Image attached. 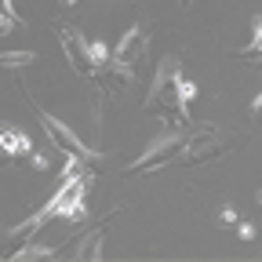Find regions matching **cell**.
I'll return each instance as SVG.
<instances>
[{
	"mask_svg": "<svg viewBox=\"0 0 262 262\" xmlns=\"http://www.w3.org/2000/svg\"><path fill=\"white\" fill-rule=\"evenodd\" d=\"M66 4H77V0H66Z\"/></svg>",
	"mask_w": 262,
	"mask_h": 262,
	"instance_id": "obj_17",
	"label": "cell"
},
{
	"mask_svg": "<svg viewBox=\"0 0 262 262\" xmlns=\"http://www.w3.org/2000/svg\"><path fill=\"white\" fill-rule=\"evenodd\" d=\"M33 51H4L0 55V70H26V66H33Z\"/></svg>",
	"mask_w": 262,
	"mask_h": 262,
	"instance_id": "obj_8",
	"label": "cell"
},
{
	"mask_svg": "<svg viewBox=\"0 0 262 262\" xmlns=\"http://www.w3.org/2000/svg\"><path fill=\"white\" fill-rule=\"evenodd\" d=\"M179 80H182V66L175 58H164L157 70V80H153V91L146 95V106L149 110H157V106L179 110Z\"/></svg>",
	"mask_w": 262,
	"mask_h": 262,
	"instance_id": "obj_2",
	"label": "cell"
},
{
	"mask_svg": "<svg viewBox=\"0 0 262 262\" xmlns=\"http://www.w3.org/2000/svg\"><path fill=\"white\" fill-rule=\"evenodd\" d=\"M40 127H44V135L51 139V146H55V149L70 153V157H80V160H98V153H95V149H88V146L80 142V135H73V131L66 127L62 120H55L51 113H40Z\"/></svg>",
	"mask_w": 262,
	"mask_h": 262,
	"instance_id": "obj_3",
	"label": "cell"
},
{
	"mask_svg": "<svg viewBox=\"0 0 262 262\" xmlns=\"http://www.w3.org/2000/svg\"><path fill=\"white\" fill-rule=\"evenodd\" d=\"M88 58H91V66H106V62H113V48L95 40V44H88Z\"/></svg>",
	"mask_w": 262,
	"mask_h": 262,
	"instance_id": "obj_11",
	"label": "cell"
},
{
	"mask_svg": "<svg viewBox=\"0 0 262 262\" xmlns=\"http://www.w3.org/2000/svg\"><path fill=\"white\" fill-rule=\"evenodd\" d=\"M0 15H8V18H18V15H15V4H11V0H0Z\"/></svg>",
	"mask_w": 262,
	"mask_h": 262,
	"instance_id": "obj_15",
	"label": "cell"
},
{
	"mask_svg": "<svg viewBox=\"0 0 262 262\" xmlns=\"http://www.w3.org/2000/svg\"><path fill=\"white\" fill-rule=\"evenodd\" d=\"M0 153L4 157H22V153H33V142L18 127H0Z\"/></svg>",
	"mask_w": 262,
	"mask_h": 262,
	"instance_id": "obj_7",
	"label": "cell"
},
{
	"mask_svg": "<svg viewBox=\"0 0 262 262\" xmlns=\"http://www.w3.org/2000/svg\"><path fill=\"white\" fill-rule=\"evenodd\" d=\"M88 189H91V171H80V175H66L58 182V189L51 193V201L40 208L44 219H73L80 222L88 215Z\"/></svg>",
	"mask_w": 262,
	"mask_h": 262,
	"instance_id": "obj_1",
	"label": "cell"
},
{
	"mask_svg": "<svg viewBox=\"0 0 262 262\" xmlns=\"http://www.w3.org/2000/svg\"><path fill=\"white\" fill-rule=\"evenodd\" d=\"M258 204H262V193H258Z\"/></svg>",
	"mask_w": 262,
	"mask_h": 262,
	"instance_id": "obj_18",
	"label": "cell"
},
{
	"mask_svg": "<svg viewBox=\"0 0 262 262\" xmlns=\"http://www.w3.org/2000/svg\"><path fill=\"white\" fill-rule=\"evenodd\" d=\"M58 40H62V48H66V58H70L73 73H77V77H88V70H91V58H88V40L80 37L77 29H58Z\"/></svg>",
	"mask_w": 262,
	"mask_h": 262,
	"instance_id": "obj_6",
	"label": "cell"
},
{
	"mask_svg": "<svg viewBox=\"0 0 262 262\" xmlns=\"http://www.w3.org/2000/svg\"><path fill=\"white\" fill-rule=\"evenodd\" d=\"M18 26V18H8V15H0V33H11Z\"/></svg>",
	"mask_w": 262,
	"mask_h": 262,
	"instance_id": "obj_14",
	"label": "cell"
},
{
	"mask_svg": "<svg viewBox=\"0 0 262 262\" xmlns=\"http://www.w3.org/2000/svg\"><path fill=\"white\" fill-rule=\"evenodd\" d=\"M179 146H182V135L179 131H164V135H157L135 160H131V171H142V168H157V164H164V160H171L175 153H179Z\"/></svg>",
	"mask_w": 262,
	"mask_h": 262,
	"instance_id": "obj_4",
	"label": "cell"
},
{
	"mask_svg": "<svg viewBox=\"0 0 262 262\" xmlns=\"http://www.w3.org/2000/svg\"><path fill=\"white\" fill-rule=\"evenodd\" d=\"M251 26H255V33H251V44H248V51H262V18H255Z\"/></svg>",
	"mask_w": 262,
	"mask_h": 262,
	"instance_id": "obj_12",
	"label": "cell"
},
{
	"mask_svg": "<svg viewBox=\"0 0 262 262\" xmlns=\"http://www.w3.org/2000/svg\"><path fill=\"white\" fill-rule=\"evenodd\" d=\"M251 113H255V117L262 120V95H258V98H255V102H251Z\"/></svg>",
	"mask_w": 262,
	"mask_h": 262,
	"instance_id": "obj_16",
	"label": "cell"
},
{
	"mask_svg": "<svg viewBox=\"0 0 262 262\" xmlns=\"http://www.w3.org/2000/svg\"><path fill=\"white\" fill-rule=\"evenodd\" d=\"M237 237H241V241H251V237H255V226H251V222H241Z\"/></svg>",
	"mask_w": 262,
	"mask_h": 262,
	"instance_id": "obj_13",
	"label": "cell"
},
{
	"mask_svg": "<svg viewBox=\"0 0 262 262\" xmlns=\"http://www.w3.org/2000/svg\"><path fill=\"white\" fill-rule=\"evenodd\" d=\"M193 98H196V84L193 80H179V113L182 117H189V102H193Z\"/></svg>",
	"mask_w": 262,
	"mask_h": 262,
	"instance_id": "obj_10",
	"label": "cell"
},
{
	"mask_svg": "<svg viewBox=\"0 0 262 262\" xmlns=\"http://www.w3.org/2000/svg\"><path fill=\"white\" fill-rule=\"evenodd\" d=\"M146 44H149L146 26H131L124 37L117 40V48H113V62H120V66H135V62L146 55Z\"/></svg>",
	"mask_w": 262,
	"mask_h": 262,
	"instance_id": "obj_5",
	"label": "cell"
},
{
	"mask_svg": "<svg viewBox=\"0 0 262 262\" xmlns=\"http://www.w3.org/2000/svg\"><path fill=\"white\" fill-rule=\"evenodd\" d=\"M98 255H102V233L84 237V241H80V248H77V258H98Z\"/></svg>",
	"mask_w": 262,
	"mask_h": 262,
	"instance_id": "obj_9",
	"label": "cell"
}]
</instances>
